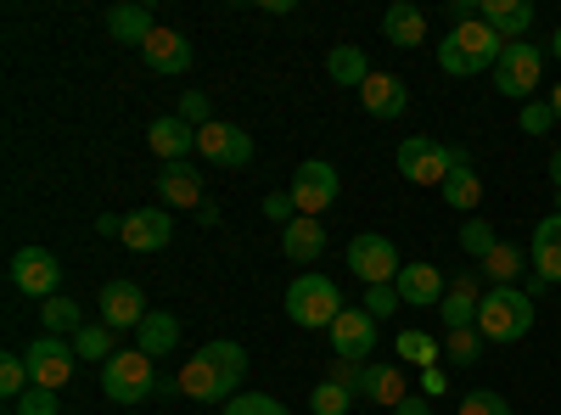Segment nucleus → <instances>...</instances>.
<instances>
[{
    "mask_svg": "<svg viewBox=\"0 0 561 415\" xmlns=\"http://www.w3.org/2000/svg\"><path fill=\"white\" fill-rule=\"evenodd\" d=\"M23 359H28L34 388H51V393H62V388L73 382V371H79V354H73V343H62V337H39Z\"/></svg>",
    "mask_w": 561,
    "mask_h": 415,
    "instance_id": "12",
    "label": "nucleus"
},
{
    "mask_svg": "<svg viewBox=\"0 0 561 415\" xmlns=\"http://www.w3.org/2000/svg\"><path fill=\"white\" fill-rule=\"evenodd\" d=\"M359 399H370V404H388V410H399V404L410 399V382H404V371H399V365H365Z\"/></svg>",
    "mask_w": 561,
    "mask_h": 415,
    "instance_id": "25",
    "label": "nucleus"
},
{
    "mask_svg": "<svg viewBox=\"0 0 561 415\" xmlns=\"http://www.w3.org/2000/svg\"><path fill=\"white\" fill-rule=\"evenodd\" d=\"M460 158H466L460 147H438V141H427V135H410V141H399V152H393V163H399V174L410 180V186H444Z\"/></svg>",
    "mask_w": 561,
    "mask_h": 415,
    "instance_id": "5",
    "label": "nucleus"
},
{
    "mask_svg": "<svg viewBox=\"0 0 561 415\" xmlns=\"http://www.w3.org/2000/svg\"><path fill=\"white\" fill-rule=\"evenodd\" d=\"M455 415H511V404H505L500 393H489V388H472V393L460 399Z\"/></svg>",
    "mask_w": 561,
    "mask_h": 415,
    "instance_id": "41",
    "label": "nucleus"
},
{
    "mask_svg": "<svg viewBox=\"0 0 561 415\" xmlns=\"http://www.w3.org/2000/svg\"><path fill=\"white\" fill-rule=\"evenodd\" d=\"M12 287H18L23 298H34V303L57 298V287H62L57 253H51V247H18V253H12Z\"/></svg>",
    "mask_w": 561,
    "mask_h": 415,
    "instance_id": "9",
    "label": "nucleus"
},
{
    "mask_svg": "<svg viewBox=\"0 0 561 415\" xmlns=\"http://www.w3.org/2000/svg\"><path fill=\"white\" fill-rule=\"evenodd\" d=\"M382 34H388V45H399V51H415V45H427V12L410 7V0H393V7L382 12Z\"/></svg>",
    "mask_w": 561,
    "mask_h": 415,
    "instance_id": "22",
    "label": "nucleus"
},
{
    "mask_svg": "<svg viewBox=\"0 0 561 415\" xmlns=\"http://www.w3.org/2000/svg\"><path fill=\"white\" fill-rule=\"evenodd\" d=\"M478 269L489 275L494 287H517V281H523V269H528V253H523L517 242H500V247H494Z\"/></svg>",
    "mask_w": 561,
    "mask_h": 415,
    "instance_id": "30",
    "label": "nucleus"
},
{
    "mask_svg": "<svg viewBox=\"0 0 561 415\" xmlns=\"http://www.w3.org/2000/svg\"><path fill=\"white\" fill-rule=\"evenodd\" d=\"M359 102H365L370 118H399V113L410 107V90H404V79H393V73H370V79L359 84Z\"/></svg>",
    "mask_w": 561,
    "mask_h": 415,
    "instance_id": "21",
    "label": "nucleus"
},
{
    "mask_svg": "<svg viewBox=\"0 0 561 415\" xmlns=\"http://www.w3.org/2000/svg\"><path fill=\"white\" fill-rule=\"evenodd\" d=\"M348 269L359 275L365 287H393L399 281V247L388 237H377V230H359V237L348 242Z\"/></svg>",
    "mask_w": 561,
    "mask_h": 415,
    "instance_id": "8",
    "label": "nucleus"
},
{
    "mask_svg": "<svg viewBox=\"0 0 561 415\" xmlns=\"http://www.w3.org/2000/svg\"><path fill=\"white\" fill-rule=\"evenodd\" d=\"M280 253H287L293 264H314L325 253V224H314V219L298 214L287 230H280Z\"/></svg>",
    "mask_w": 561,
    "mask_h": 415,
    "instance_id": "27",
    "label": "nucleus"
},
{
    "mask_svg": "<svg viewBox=\"0 0 561 415\" xmlns=\"http://www.w3.org/2000/svg\"><path fill=\"white\" fill-rule=\"evenodd\" d=\"M550 113H556V124H561V84L550 90Z\"/></svg>",
    "mask_w": 561,
    "mask_h": 415,
    "instance_id": "51",
    "label": "nucleus"
},
{
    "mask_svg": "<svg viewBox=\"0 0 561 415\" xmlns=\"http://www.w3.org/2000/svg\"><path fill=\"white\" fill-rule=\"evenodd\" d=\"M393 415H433V410H427V399H415V393H410V399H404Z\"/></svg>",
    "mask_w": 561,
    "mask_h": 415,
    "instance_id": "49",
    "label": "nucleus"
},
{
    "mask_svg": "<svg viewBox=\"0 0 561 415\" xmlns=\"http://www.w3.org/2000/svg\"><path fill=\"white\" fill-rule=\"evenodd\" d=\"M147 147H152L163 163H185V152H197V129L185 124L180 113H174V118H158V124L147 129Z\"/></svg>",
    "mask_w": 561,
    "mask_h": 415,
    "instance_id": "24",
    "label": "nucleus"
},
{
    "mask_svg": "<svg viewBox=\"0 0 561 415\" xmlns=\"http://www.w3.org/2000/svg\"><path fill=\"white\" fill-rule=\"evenodd\" d=\"M444 359H449V365H478V359H483V332H478V326L449 332V337H444Z\"/></svg>",
    "mask_w": 561,
    "mask_h": 415,
    "instance_id": "34",
    "label": "nucleus"
},
{
    "mask_svg": "<svg viewBox=\"0 0 561 415\" xmlns=\"http://www.w3.org/2000/svg\"><path fill=\"white\" fill-rule=\"evenodd\" d=\"M332 348H337V359L365 365L370 348H377V320H370L365 309H343V314L332 320Z\"/></svg>",
    "mask_w": 561,
    "mask_h": 415,
    "instance_id": "15",
    "label": "nucleus"
},
{
    "mask_svg": "<svg viewBox=\"0 0 561 415\" xmlns=\"http://www.w3.org/2000/svg\"><path fill=\"white\" fill-rule=\"evenodd\" d=\"M242 377H248V348L242 343H208V348H197L192 359L180 365L174 388H180V399H197V404H219L225 410L230 399H237Z\"/></svg>",
    "mask_w": 561,
    "mask_h": 415,
    "instance_id": "1",
    "label": "nucleus"
},
{
    "mask_svg": "<svg viewBox=\"0 0 561 415\" xmlns=\"http://www.w3.org/2000/svg\"><path fill=\"white\" fill-rule=\"evenodd\" d=\"M539 73H545V51L539 45H528V39H517V45H505L500 51V62H494V90L500 96H511V102H528L534 90H539Z\"/></svg>",
    "mask_w": 561,
    "mask_h": 415,
    "instance_id": "7",
    "label": "nucleus"
},
{
    "mask_svg": "<svg viewBox=\"0 0 561 415\" xmlns=\"http://www.w3.org/2000/svg\"><path fill=\"white\" fill-rule=\"evenodd\" d=\"M550 186H556V192H561V147H556V152H550Z\"/></svg>",
    "mask_w": 561,
    "mask_h": 415,
    "instance_id": "50",
    "label": "nucleus"
},
{
    "mask_svg": "<svg viewBox=\"0 0 561 415\" xmlns=\"http://www.w3.org/2000/svg\"><path fill=\"white\" fill-rule=\"evenodd\" d=\"M107 34L124 39V45H147V39L158 34V23H152L147 7H113V12H107Z\"/></svg>",
    "mask_w": 561,
    "mask_h": 415,
    "instance_id": "29",
    "label": "nucleus"
},
{
    "mask_svg": "<svg viewBox=\"0 0 561 415\" xmlns=\"http://www.w3.org/2000/svg\"><path fill=\"white\" fill-rule=\"evenodd\" d=\"M264 214H270L275 224H293V219H298V203H293V192H270V197H264Z\"/></svg>",
    "mask_w": 561,
    "mask_h": 415,
    "instance_id": "46",
    "label": "nucleus"
},
{
    "mask_svg": "<svg viewBox=\"0 0 561 415\" xmlns=\"http://www.w3.org/2000/svg\"><path fill=\"white\" fill-rule=\"evenodd\" d=\"M180 118L192 124V129L214 124V118H208V96H197V90H185V96H180Z\"/></svg>",
    "mask_w": 561,
    "mask_h": 415,
    "instance_id": "45",
    "label": "nucleus"
},
{
    "mask_svg": "<svg viewBox=\"0 0 561 415\" xmlns=\"http://www.w3.org/2000/svg\"><path fill=\"white\" fill-rule=\"evenodd\" d=\"M12 415H62V399L51 393V388H28L18 404H7Z\"/></svg>",
    "mask_w": 561,
    "mask_h": 415,
    "instance_id": "40",
    "label": "nucleus"
},
{
    "mask_svg": "<svg viewBox=\"0 0 561 415\" xmlns=\"http://www.w3.org/2000/svg\"><path fill=\"white\" fill-rule=\"evenodd\" d=\"M28 388H34L28 359H23V354H7V359H0V393H7V404H18Z\"/></svg>",
    "mask_w": 561,
    "mask_h": 415,
    "instance_id": "35",
    "label": "nucleus"
},
{
    "mask_svg": "<svg viewBox=\"0 0 561 415\" xmlns=\"http://www.w3.org/2000/svg\"><path fill=\"white\" fill-rule=\"evenodd\" d=\"M483 23L505 39V45H517L534 34V0H483Z\"/></svg>",
    "mask_w": 561,
    "mask_h": 415,
    "instance_id": "19",
    "label": "nucleus"
},
{
    "mask_svg": "<svg viewBox=\"0 0 561 415\" xmlns=\"http://www.w3.org/2000/svg\"><path fill=\"white\" fill-rule=\"evenodd\" d=\"M421 393H427V399H444V393H449V377L438 371V365H427V371H421Z\"/></svg>",
    "mask_w": 561,
    "mask_h": 415,
    "instance_id": "47",
    "label": "nucleus"
},
{
    "mask_svg": "<svg viewBox=\"0 0 561 415\" xmlns=\"http://www.w3.org/2000/svg\"><path fill=\"white\" fill-rule=\"evenodd\" d=\"M174 343H180V320H174V314H147V320H140L135 348L147 354V359H163V354H174Z\"/></svg>",
    "mask_w": 561,
    "mask_h": 415,
    "instance_id": "28",
    "label": "nucleus"
},
{
    "mask_svg": "<svg viewBox=\"0 0 561 415\" xmlns=\"http://www.w3.org/2000/svg\"><path fill=\"white\" fill-rule=\"evenodd\" d=\"M219 415H287V404L280 399H270V393H237Z\"/></svg>",
    "mask_w": 561,
    "mask_h": 415,
    "instance_id": "39",
    "label": "nucleus"
},
{
    "mask_svg": "<svg viewBox=\"0 0 561 415\" xmlns=\"http://www.w3.org/2000/svg\"><path fill=\"white\" fill-rule=\"evenodd\" d=\"M478 332L483 343H523L534 332V298L523 287H489L478 303Z\"/></svg>",
    "mask_w": 561,
    "mask_h": 415,
    "instance_id": "3",
    "label": "nucleus"
},
{
    "mask_svg": "<svg viewBox=\"0 0 561 415\" xmlns=\"http://www.w3.org/2000/svg\"><path fill=\"white\" fill-rule=\"evenodd\" d=\"M113 337H118V332H113V326H102V320H96V326H79L73 354H79V359H102V365H107V359L118 354V348H113Z\"/></svg>",
    "mask_w": 561,
    "mask_h": 415,
    "instance_id": "33",
    "label": "nucleus"
},
{
    "mask_svg": "<svg viewBox=\"0 0 561 415\" xmlns=\"http://www.w3.org/2000/svg\"><path fill=\"white\" fill-rule=\"evenodd\" d=\"M550 124H556L550 102H523V135H545Z\"/></svg>",
    "mask_w": 561,
    "mask_h": 415,
    "instance_id": "44",
    "label": "nucleus"
},
{
    "mask_svg": "<svg viewBox=\"0 0 561 415\" xmlns=\"http://www.w3.org/2000/svg\"><path fill=\"white\" fill-rule=\"evenodd\" d=\"M478 303H483V292H478V269H460L455 281H449V292H444V303H438L444 332H466V326H478Z\"/></svg>",
    "mask_w": 561,
    "mask_h": 415,
    "instance_id": "16",
    "label": "nucleus"
},
{
    "mask_svg": "<svg viewBox=\"0 0 561 415\" xmlns=\"http://www.w3.org/2000/svg\"><path fill=\"white\" fill-rule=\"evenodd\" d=\"M325 382H337V388H348V393L359 399V382H365V365H354V359H332V371H325Z\"/></svg>",
    "mask_w": 561,
    "mask_h": 415,
    "instance_id": "43",
    "label": "nucleus"
},
{
    "mask_svg": "<svg viewBox=\"0 0 561 415\" xmlns=\"http://www.w3.org/2000/svg\"><path fill=\"white\" fill-rule=\"evenodd\" d=\"M399 303H404V298H399V287H365V303H359V309H365L370 320H388Z\"/></svg>",
    "mask_w": 561,
    "mask_h": 415,
    "instance_id": "42",
    "label": "nucleus"
},
{
    "mask_svg": "<svg viewBox=\"0 0 561 415\" xmlns=\"http://www.w3.org/2000/svg\"><path fill=\"white\" fill-rule=\"evenodd\" d=\"M550 57H556V62H561V28H556V34H550Z\"/></svg>",
    "mask_w": 561,
    "mask_h": 415,
    "instance_id": "52",
    "label": "nucleus"
},
{
    "mask_svg": "<svg viewBox=\"0 0 561 415\" xmlns=\"http://www.w3.org/2000/svg\"><path fill=\"white\" fill-rule=\"evenodd\" d=\"M287 314L298 320L304 332H314V326L332 332V320L343 314V292H337V281H325V275H298V281L287 287Z\"/></svg>",
    "mask_w": 561,
    "mask_h": 415,
    "instance_id": "4",
    "label": "nucleus"
},
{
    "mask_svg": "<svg viewBox=\"0 0 561 415\" xmlns=\"http://www.w3.org/2000/svg\"><path fill=\"white\" fill-rule=\"evenodd\" d=\"M325 73H332L343 90H359V84L370 79V62H365V51H359V45H337V51L325 57Z\"/></svg>",
    "mask_w": 561,
    "mask_h": 415,
    "instance_id": "31",
    "label": "nucleus"
},
{
    "mask_svg": "<svg viewBox=\"0 0 561 415\" xmlns=\"http://www.w3.org/2000/svg\"><path fill=\"white\" fill-rule=\"evenodd\" d=\"M102 393L113 404H140V399H152L158 393V377H152V359L140 354V348H124L102 365Z\"/></svg>",
    "mask_w": 561,
    "mask_h": 415,
    "instance_id": "6",
    "label": "nucleus"
},
{
    "mask_svg": "<svg viewBox=\"0 0 561 415\" xmlns=\"http://www.w3.org/2000/svg\"><path fill=\"white\" fill-rule=\"evenodd\" d=\"M140 57H147L152 73H185L192 68V39L174 34V28H158L147 45H140Z\"/></svg>",
    "mask_w": 561,
    "mask_h": 415,
    "instance_id": "23",
    "label": "nucleus"
},
{
    "mask_svg": "<svg viewBox=\"0 0 561 415\" xmlns=\"http://www.w3.org/2000/svg\"><path fill=\"white\" fill-rule=\"evenodd\" d=\"M147 292H140L135 281H107L102 287V326L113 332H140V320H147Z\"/></svg>",
    "mask_w": 561,
    "mask_h": 415,
    "instance_id": "14",
    "label": "nucleus"
},
{
    "mask_svg": "<svg viewBox=\"0 0 561 415\" xmlns=\"http://www.w3.org/2000/svg\"><path fill=\"white\" fill-rule=\"evenodd\" d=\"M309 410H314V415H348V410H354V393L337 388V382H320V388L309 393Z\"/></svg>",
    "mask_w": 561,
    "mask_h": 415,
    "instance_id": "38",
    "label": "nucleus"
},
{
    "mask_svg": "<svg viewBox=\"0 0 561 415\" xmlns=\"http://www.w3.org/2000/svg\"><path fill=\"white\" fill-rule=\"evenodd\" d=\"M393 287H399V298H404L410 309H433V303H444V292H449V281H444L438 264H404Z\"/></svg>",
    "mask_w": 561,
    "mask_h": 415,
    "instance_id": "17",
    "label": "nucleus"
},
{
    "mask_svg": "<svg viewBox=\"0 0 561 415\" xmlns=\"http://www.w3.org/2000/svg\"><path fill=\"white\" fill-rule=\"evenodd\" d=\"M337 169L325 163V158H309V163H298V174H293V203H298V214L304 219H320L325 208L337 203Z\"/></svg>",
    "mask_w": 561,
    "mask_h": 415,
    "instance_id": "10",
    "label": "nucleus"
},
{
    "mask_svg": "<svg viewBox=\"0 0 561 415\" xmlns=\"http://www.w3.org/2000/svg\"><path fill=\"white\" fill-rule=\"evenodd\" d=\"M500 51H505V39L478 18V23H460V28H449V34L438 39V68H444V73H455V79L483 73V68L494 73Z\"/></svg>",
    "mask_w": 561,
    "mask_h": 415,
    "instance_id": "2",
    "label": "nucleus"
},
{
    "mask_svg": "<svg viewBox=\"0 0 561 415\" xmlns=\"http://www.w3.org/2000/svg\"><path fill=\"white\" fill-rule=\"evenodd\" d=\"M460 247H466V253H472V258L483 264V258H489V253L500 247L494 224H489V219H466V224H460Z\"/></svg>",
    "mask_w": 561,
    "mask_h": 415,
    "instance_id": "37",
    "label": "nucleus"
},
{
    "mask_svg": "<svg viewBox=\"0 0 561 415\" xmlns=\"http://www.w3.org/2000/svg\"><path fill=\"white\" fill-rule=\"evenodd\" d=\"M129 253H163L174 242V219L169 208H140V214H124V237H118Z\"/></svg>",
    "mask_w": 561,
    "mask_h": 415,
    "instance_id": "13",
    "label": "nucleus"
},
{
    "mask_svg": "<svg viewBox=\"0 0 561 415\" xmlns=\"http://www.w3.org/2000/svg\"><path fill=\"white\" fill-rule=\"evenodd\" d=\"M197 152H203L208 163H219V169H248V163H253V135H248L242 124L214 118V124L197 129Z\"/></svg>",
    "mask_w": 561,
    "mask_h": 415,
    "instance_id": "11",
    "label": "nucleus"
},
{
    "mask_svg": "<svg viewBox=\"0 0 561 415\" xmlns=\"http://www.w3.org/2000/svg\"><path fill=\"white\" fill-rule=\"evenodd\" d=\"M438 197H444L455 214H472V208L483 203V174L472 169V158H460V163L449 169V180L438 186Z\"/></svg>",
    "mask_w": 561,
    "mask_h": 415,
    "instance_id": "26",
    "label": "nucleus"
},
{
    "mask_svg": "<svg viewBox=\"0 0 561 415\" xmlns=\"http://www.w3.org/2000/svg\"><path fill=\"white\" fill-rule=\"evenodd\" d=\"M158 197H163L169 214L174 208H203V174L192 163H163L158 169Z\"/></svg>",
    "mask_w": 561,
    "mask_h": 415,
    "instance_id": "18",
    "label": "nucleus"
},
{
    "mask_svg": "<svg viewBox=\"0 0 561 415\" xmlns=\"http://www.w3.org/2000/svg\"><path fill=\"white\" fill-rule=\"evenodd\" d=\"M39 326H45V337H79V326H84L79 303H68L62 292L45 298V303H39Z\"/></svg>",
    "mask_w": 561,
    "mask_h": 415,
    "instance_id": "32",
    "label": "nucleus"
},
{
    "mask_svg": "<svg viewBox=\"0 0 561 415\" xmlns=\"http://www.w3.org/2000/svg\"><path fill=\"white\" fill-rule=\"evenodd\" d=\"M393 354H399V359H410V365H421V371H427V365L438 359V343H433L427 332H399V337H393Z\"/></svg>",
    "mask_w": 561,
    "mask_h": 415,
    "instance_id": "36",
    "label": "nucleus"
},
{
    "mask_svg": "<svg viewBox=\"0 0 561 415\" xmlns=\"http://www.w3.org/2000/svg\"><path fill=\"white\" fill-rule=\"evenodd\" d=\"M528 258H534V275H539V281H550V287L561 281V214H550V219L534 224Z\"/></svg>",
    "mask_w": 561,
    "mask_h": 415,
    "instance_id": "20",
    "label": "nucleus"
},
{
    "mask_svg": "<svg viewBox=\"0 0 561 415\" xmlns=\"http://www.w3.org/2000/svg\"><path fill=\"white\" fill-rule=\"evenodd\" d=\"M96 230H102V237H124V219H118V214H102Z\"/></svg>",
    "mask_w": 561,
    "mask_h": 415,
    "instance_id": "48",
    "label": "nucleus"
}]
</instances>
